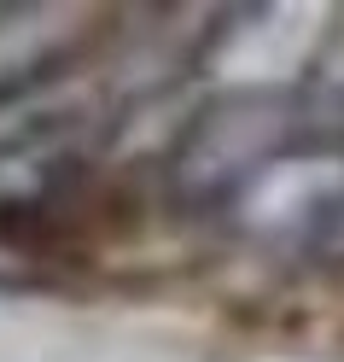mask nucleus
Returning <instances> with one entry per match:
<instances>
[{
  "mask_svg": "<svg viewBox=\"0 0 344 362\" xmlns=\"http://www.w3.org/2000/svg\"><path fill=\"white\" fill-rule=\"evenodd\" d=\"M344 205V158L338 152H274L239 181V211L251 234H297Z\"/></svg>",
  "mask_w": 344,
  "mask_h": 362,
  "instance_id": "nucleus-1",
  "label": "nucleus"
}]
</instances>
